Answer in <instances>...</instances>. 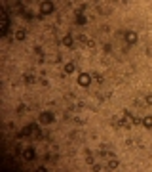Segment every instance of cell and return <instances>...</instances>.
Listing matches in <instances>:
<instances>
[{
	"label": "cell",
	"instance_id": "1",
	"mask_svg": "<svg viewBox=\"0 0 152 172\" xmlns=\"http://www.w3.org/2000/svg\"><path fill=\"white\" fill-rule=\"evenodd\" d=\"M78 84L84 86V88H88L89 84H91V75H89V73H82V75H78Z\"/></svg>",
	"mask_w": 152,
	"mask_h": 172
},
{
	"label": "cell",
	"instance_id": "2",
	"mask_svg": "<svg viewBox=\"0 0 152 172\" xmlns=\"http://www.w3.org/2000/svg\"><path fill=\"white\" fill-rule=\"evenodd\" d=\"M55 119H53V113H50V111H44V113H40V122L42 124H50V122H53Z\"/></svg>",
	"mask_w": 152,
	"mask_h": 172
},
{
	"label": "cell",
	"instance_id": "3",
	"mask_svg": "<svg viewBox=\"0 0 152 172\" xmlns=\"http://www.w3.org/2000/svg\"><path fill=\"white\" fill-rule=\"evenodd\" d=\"M53 12V4L51 2H42L40 4V13L42 15H48V13H51Z\"/></svg>",
	"mask_w": 152,
	"mask_h": 172
},
{
	"label": "cell",
	"instance_id": "4",
	"mask_svg": "<svg viewBox=\"0 0 152 172\" xmlns=\"http://www.w3.org/2000/svg\"><path fill=\"white\" fill-rule=\"evenodd\" d=\"M34 157H36V153H34L32 147H27L25 151H23V159L25 161H34Z\"/></svg>",
	"mask_w": 152,
	"mask_h": 172
},
{
	"label": "cell",
	"instance_id": "5",
	"mask_svg": "<svg viewBox=\"0 0 152 172\" xmlns=\"http://www.w3.org/2000/svg\"><path fill=\"white\" fill-rule=\"evenodd\" d=\"M112 124H114L116 128L126 126V117H118V115H116V117H112Z\"/></svg>",
	"mask_w": 152,
	"mask_h": 172
},
{
	"label": "cell",
	"instance_id": "6",
	"mask_svg": "<svg viewBox=\"0 0 152 172\" xmlns=\"http://www.w3.org/2000/svg\"><path fill=\"white\" fill-rule=\"evenodd\" d=\"M126 40H127V44H135V42H137V33L127 31L126 33Z\"/></svg>",
	"mask_w": 152,
	"mask_h": 172
},
{
	"label": "cell",
	"instance_id": "7",
	"mask_svg": "<svg viewBox=\"0 0 152 172\" xmlns=\"http://www.w3.org/2000/svg\"><path fill=\"white\" fill-rule=\"evenodd\" d=\"M63 44L67 46V48H72V46H74V38L70 37V35H65L63 37Z\"/></svg>",
	"mask_w": 152,
	"mask_h": 172
},
{
	"label": "cell",
	"instance_id": "8",
	"mask_svg": "<svg viewBox=\"0 0 152 172\" xmlns=\"http://www.w3.org/2000/svg\"><path fill=\"white\" fill-rule=\"evenodd\" d=\"M91 78H95L97 84H105V76H103L101 73H91Z\"/></svg>",
	"mask_w": 152,
	"mask_h": 172
},
{
	"label": "cell",
	"instance_id": "9",
	"mask_svg": "<svg viewBox=\"0 0 152 172\" xmlns=\"http://www.w3.org/2000/svg\"><path fill=\"white\" fill-rule=\"evenodd\" d=\"M74 69H76V65L72 63V61L65 65V73H67V75H72V73H74Z\"/></svg>",
	"mask_w": 152,
	"mask_h": 172
},
{
	"label": "cell",
	"instance_id": "10",
	"mask_svg": "<svg viewBox=\"0 0 152 172\" xmlns=\"http://www.w3.org/2000/svg\"><path fill=\"white\" fill-rule=\"evenodd\" d=\"M27 33L23 31V29H19V31H15V40H25Z\"/></svg>",
	"mask_w": 152,
	"mask_h": 172
},
{
	"label": "cell",
	"instance_id": "11",
	"mask_svg": "<svg viewBox=\"0 0 152 172\" xmlns=\"http://www.w3.org/2000/svg\"><path fill=\"white\" fill-rule=\"evenodd\" d=\"M118 166H120V163H118L116 159H110V161H108V168H110V170H116Z\"/></svg>",
	"mask_w": 152,
	"mask_h": 172
},
{
	"label": "cell",
	"instance_id": "12",
	"mask_svg": "<svg viewBox=\"0 0 152 172\" xmlns=\"http://www.w3.org/2000/svg\"><path fill=\"white\" fill-rule=\"evenodd\" d=\"M34 82V75H32V73H27L25 75V84H32Z\"/></svg>",
	"mask_w": 152,
	"mask_h": 172
},
{
	"label": "cell",
	"instance_id": "13",
	"mask_svg": "<svg viewBox=\"0 0 152 172\" xmlns=\"http://www.w3.org/2000/svg\"><path fill=\"white\" fill-rule=\"evenodd\" d=\"M76 23H78V25H86V23H88V19L84 17V15H76Z\"/></svg>",
	"mask_w": 152,
	"mask_h": 172
},
{
	"label": "cell",
	"instance_id": "14",
	"mask_svg": "<svg viewBox=\"0 0 152 172\" xmlns=\"http://www.w3.org/2000/svg\"><path fill=\"white\" fill-rule=\"evenodd\" d=\"M143 124H145L146 128H152V117H145V119H143Z\"/></svg>",
	"mask_w": 152,
	"mask_h": 172
},
{
	"label": "cell",
	"instance_id": "15",
	"mask_svg": "<svg viewBox=\"0 0 152 172\" xmlns=\"http://www.w3.org/2000/svg\"><path fill=\"white\" fill-rule=\"evenodd\" d=\"M76 40H78V42H82V44H88L89 38H88V37H84V35H78V37H76Z\"/></svg>",
	"mask_w": 152,
	"mask_h": 172
},
{
	"label": "cell",
	"instance_id": "16",
	"mask_svg": "<svg viewBox=\"0 0 152 172\" xmlns=\"http://www.w3.org/2000/svg\"><path fill=\"white\" fill-rule=\"evenodd\" d=\"M145 102H146V105H152V94H148L145 98Z\"/></svg>",
	"mask_w": 152,
	"mask_h": 172
},
{
	"label": "cell",
	"instance_id": "17",
	"mask_svg": "<svg viewBox=\"0 0 152 172\" xmlns=\"http://www.w3.org/2000/svg\"><path fill=\"white\" fill-rule=\"evenodd\" d=\"M99 13H110V10H108V8H99Z\"/></svg>",
	"mask_w": 152,
	"mask_h": 172
},
{
	"label": "cell",
	"instance_id": "18",
	"mask_svg": "<svg viewBox=\"0 0 152 172\" xmlns=\"http://www.w3.org/2000/svg\"><path fill=\"white\" fill-rule=\"evenodd\" d=\"M131 121H133V124H139L141 119H139V117H131Z\"/></svg>",
	"mask_w": 152,
	"mask_h": 172
},
{
	"label": "cell",
	"instance_id": "19",
	"mask_svg": "<svg viewBox=\"0 0 152 172\" xmlns=\"http://www.w3.org/2000/svg\"><path fill=\"white\" fill-rule=\"evenodd\" d=\"M86 46H88V48H95V42H93V40H88V44H86Z\"/></svg>",
	"mask_w": 152,
	"mask_h": 172
}]
</instances>
